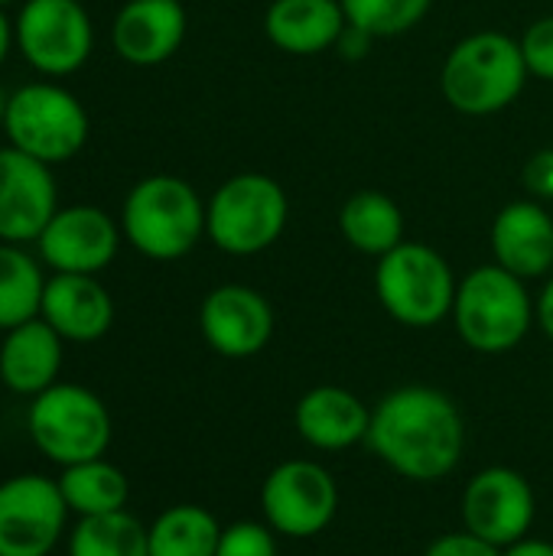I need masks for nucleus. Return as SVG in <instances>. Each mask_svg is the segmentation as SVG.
I'll return each mask as SVG.
<instances>
[{"label": "nucleus", "mask_w": 553, "mask_h": 556, "mask_svg": "<svg viewBox=\"0 0 553 556\" xmlns=\"http://www.w3.org/2000/svg\"><path fill=\"white\" fill-rule=\"evenodd\" d=\"M349 26L365 29L375 39L404 36L424 23L433 0H339Z\"/></svg>", "instance_id": "bb28decb"}, {"label": "nucleus", "mask_w": 553, "mask_h": 556, "mask_svg": "<svg viewBox=\"0 0 553 556\" xmlns=\"http://www.w3.org/2000/svg\"><path fill=\"white\" fill-rule=\"evenodd\" d=\"M521 42L499 29L463 36L443 59L440 91L466 117H492L518 101L528 81Z\"/></svg>", "instance_id": "f03ea898"}, {"label": "nucleus", "mask_w": 553, "mask_h": 556, "mask_svg": "<svg viewBox=\"0 0 553 556\" xmlns=\"http://www.w3.org/2000/svg\"><path fill=\"white\" fill-rule=\"evenodd\" d=\"M199 332L222 358H254L274 339V306L244 283H222L199 306Z\"/></svg>", "instance_id": "4468645a"}, {"label": "nucleus", "mask_w": 553, "mask_h": 556, "mask_svg": "<svg viewBox=\"0 0 553 556\" xmlns=\"http://www.w3.org/2000/svg\"><path fill=\"white\" fill-rule=\"evenodd\" d=\"M26 430L36 450L62 469L101 459L111 446V414L104 401L81 384H52L36 394Z\"/></svg>", "instance_id": "6e6552de"}, {"label": "nucleus", "mask_w": 553, "mask_h": 556, "mask_svg": "<svg viewBox=\"0 0 553 556\" xmlns=\"http://www.w3.org/2000/svg\"><path fill=\"white\" fill-rule=\"evenodd\" d=\"M290 222V199L267 173L228 176L205 202V238L231 257L264 254Z\"/></svg>", "instance_id": "39448f33"}, {"label": "nucleus", "mask_w": 553, "mask_h": 556, "mask_svg": "<svg viewBox=\"0 0 553 556\" xmlns=\"http://www.w3.org/2000/svg\"><path fill=\"white\" fill-rule=\"evenodd\" d=\"M121 222L98 205H59L42 235L36 238V257L52 274H91L98 277L121 248Z\"/></svg>", "instance_id": "f8f14e48"}, {"label": "nucleus", "mask_w": 553, "mask_h": 556, "mask_svg": "<svg viewBox=\"0 0 553 556\" xmlns=\"http://www.w3.org/2000/svg\"><path fill=\"white\" fill-rule=\"evenodd\" d=\"M7 98L10 94H3V88H0V127H3V114H7Z\"/></svg>", "instance_id": "c9c22d12"}, {"label": "nucleus", "mask_w": 553, "mask_h": 556, "mask_svg": "<svg viewBox=\"0 0 553 556\" xmlns=\"http://www.w3.org/2000/svg\"><path fill=\"white\" fill-rule=\"evenodd\" d=\"M535 326L553 342V277L544 280V287L535 300Z\"/></svg>", "instance_id": "473e14b6"}, {"label": "nucleus", "mask_w": 553, "mask_h": 556, "mask_svg": "<svg viewBox=\"0 0 553 556\" xmlns=\"http://www.w3.org/2000/svg\"><path fill=\"white\" fill-rule=\"evenodd\" d=\"M518 42H521L528 75L541 81H553V16L535 20Z\"/></svg>", "instance_id": "c85d7f7f"}, {"label": "nucleus", "mask_w": 553, "mask_h": 556, "mask_svg": "<svg viewBox=\"0 0 553 556\" xmlns=\"http://www.w3.org/2000/svg\"><path fill=\"white\" fill-rule=\"evenodd\" d=\"M215 556H277V541L261 521H235L222 528Z\"/></svg>", "instance_id": "cd10ccee"}, {"label": "nucleus", "mask_w": 553, "mask_h": 556, "mask_svg": "<svg viewBox=\"0 0 553 556\" xmlns=\"http://www.w3.org/2000/svg\"><path fill=\"white\" fill-rule=\"evenodd\" d=\"M525 189H528L538 202H553V147L538 150V153L525 163Z\"/></svg>", "instance_id": "7c9ffc66"}, {"label": "nucleus", "mask_w": 553, "mask_h": 556, "mask_svg": "<svg viewBox=\"0 0 553 556\" xmlns=\"http://www.w3.org/2000/svg\"><path fill=\"white\" fill-rule=\"evenodd\" d=\"M424 556H502L499 547L486 544L482 538L469 534V531H460V534H443L437 538Z\"/></svg>", "instance_id": "c756f323"}, {"label": "nucleus", "mask_w": 553, "mask_h": 556, "mask_svg": "<svg viewBox=\"0 0 553 556\" xmlns=\"http://www.w3.org/2000/svg\"><path fill=\"white\" fill-rule=\"evenodd\" d=\"M502 556H553L551 541H538V538H521L512 547H505Z\"/></svg>", "instance_id": "72a5a7b5"}, {"label": "nucleus", "mask_w": 553, "mask_h": 556, "mask_svg": "<svg viewBox=\"0 0 553 556\" xmlns=\"http://www.w3.org/2000/svg\"><path fill=\"white\" fill-rule=\"evenodd\" d=\"M222 525L202 505H173L147 528L150 556H215Z\"/></svg>", "instance_id": "b1692460"}, {"label": "nucleus", "mask_w": 553, "mask_h": 556, "mask_svg": "<svg viewBox=\"0 0 553 556\" xmlns=\"http://www.w3.org/2000/svg\"><path fill=\"white\" fill-rule=\"evenodd\" d=\"M261 511L274 534L310 541L336 521L339 485L326 466L313 459H287L264 479Z\"/></svg>", "instance_id": "9d476101"}, {"label": "nucleus", "mask_w": 553, "mask_h": 556, "mask_svg": "<svg viewBox=\"0 0 553 556\" xmlns=\"http://www.w3.org/2000/svg\"><path fill=\"white\" fill-rule=\"evenodd\" d=\"M293 424L303 443H310L313 450L339 453L368 440L372 410L352 391L336 384H319L297 401Z\"/></svg>", "instance_id": "6ab92c4d"}, {"label": "nucleus", "mask_w": 553, "mask_h": 556, "mask_svg": "<svg viewBox=\"0 0 553 556\" xmlns=\"http://www.w3.org/2000/svg\"><path fill=\"white\" fill-rule=\"evenodd\" d=\"M55 482H59V492H62L68 511L78 515V518L124 511L127 508V498H130L127 476L117 466H111L104 456L101 459H88V463L65 466Z\"/></svg>", "instance_id": "5701e85b"}, {"label": "nucleus", "mask_w": 553, "mask_h": 556, "mask_svg": "<svg viewBox=\"0 0 553 556\" xmlns=\"http://www.w3.org/2000/svg\"><path fill=\"white\" fill-rule=\"evenodd\" d=\"M42 290V261L33 257L23 244L0 241V332L36 319Z\"/></svg>", "instance_id": "393cba45"}, {"label": "nucleus", "mask_w": 553, "mask_h": 556, "mask_svg": "<svg viewBox=\"0 0 553 556\" xmlns=\"http://www.w3.org/2000/svg\"><path fill=\"white\" fill-rule=\"evenodd\" d=\"M186 7L179 0H127L111 23L114 52L137 68L169 62L186 39Z\"/></svg>", "instance_id": "dca6fc26"}, {"label": "nucleus", "mask_w": 553, "mask_h": 556, "mask_svg": "<svg viewBox=\"0 0 553 556\" xmlns=\"http://www.w3.org/2000/svg\"><path fill=\"white\" fill-rule=\"evenodd\" d=\"M68 556H150L147 528L127 511L78 518L68 534Z\"/></svg>", "instance_id": "a878e982"}, {"label": "nucleus", "mask_w": 553, "mask_h": 556, "mask_svg": "<svg viewBox=\"0 0 553 556\" xmlns=\"http://www.w3.org/2000/svg\"><path fill=\"white\" fill-rule=\"evenodd\" d=\"M492 257L508 274L541 280L553 270V215L538 199L508 202L492 222Z\"/></svg>", "instance_id": "f3484780"}, {"label": "nucleus", "mask_w": 553, "mask_h": 556, "mask_svg": "<svg viewBox=\"0 0 553 556\" xmlns=\"http://www.w3.org/2000/svg\"><path fill=\"white\" fill-rule=\"evenodd\" d=\"M349 26L339 0H271L264 10V36L287 55H319L336 49Z\"/></svg>", "instance_id": "412c9836"}, {"label": "nucleus", "mask_w": 553, "mask_h": 556, "mask_svg": "<svg viewBox=\"0 0 553 556\" xmlns=\"http://www.w3.org/2000/svg\"><path fill=\"white\" fill-rule=\"evenodd\" d=\"M59 212L52 166L16 147H0V241L36 244L49 218Z\"/></svg>", "instance_id": "2eb2a0df"}, {"label": "nucleus", "mask_w": 553, "mask_h": 556, "mask_svg": "<svg viewBox=\"0 0 553 556\" xmlns=\"http://www.w3.org/2000/svg\"><path fill=\"white\" fill-rule=\"evenodd\" d=\"M121 231L147 261H179L205 238V202L183 176H143L121 205Z\"/></svg>", "instance_id": "7ed1b4c3"}, {"label": "nucleus", "mask_w": 553, "mask_h": 556, "mask_svg": "<svg viewBox=\"0 0 553 556\" xmlns=\"http://www.w3.org/2000/svg\"><path fill=\"white\" fill-rule=\"evenodd\" d=\"M365 443L401 479L440 482L463 459L466 420L443 391L407 384L378 401Z\"/></svg>", "instance_id": "f257e3e1"}, {"label": "nucleus", "mask_w": 553, "mask_h": 556, "mask_svg": "<svg viewBox=\"0 0 553 556\" xmlns=\"http://www.w3.org/2000/svg\"><path fill=\"white\" fill-rule=\"evenodd\" d=\"M456 274L447 257L420 241H401L375 264V293L381 309L407 329H433L453 316Z\"/></svg>", "instance_id": "423d86ee"}, {"label": "nucleus", "mask_w": 553, "mask_h": 556, "mask_svg": "<svg viewBox=\"0 0 553 556\" xmlns=\"http://www.w3.org/2000/svg\"><path fill=\"white\" fill-rule=\"evenodd\" d=\"M13 36L20 55L49 78L78 72L95 49V26L78 0H23Z\"/></svg>", "instance_id": "1a4fd4ad"}, {"label": "nucleus", "mask_w": 553, "mask_h": 556, "mask_svg": "<svg viewBox=\"0 0 553 556\" xmlns=\"http://www.w3.org/2000/svg\"><path fill=\"white\" fill-rule=\"evenodd\" d=\"M372 42H375V36H368L365 29H359V26H345V29H342V36H339V42H336V49H339V55H342V59L359 62V59H365V55H368Z\"/></svg>", "instance_id": "2f4dec72"}, {"label": "nucleus", "mask_w": 553, "mask_h": 556, "mask_svg": "<svg viewBox=\"0 0 553 556\" xmlns=\"http://www.w3.org/2000/svg\"><path fill=\"white\" fill-rule=\"evenodd\" d=\"M339 231L359 254L385 257L404 241V212L391 195L378 189H362L342 202Z\"/></svg>", "instance_id": "4be33fe9"}, {"label": "nucleus", "mask_w": 553, "mask_h": 556, "mask_svg": "<svg viewBox=\"0 0 553 556\" xmlns=\"http://www.w3.org/2000/svg\"><path fill=\"white\" fill-rule=\"evenodd\" d=\"M10 3H16V0H0V7H3V10H7ZM20 3H23V0H20Z\"/></svg>", "instance_id": "e433bc0d"}, {"label": "nucleus", "mask_w": 553, "mask_h": 556, "mask_svg": "<svg viewBox=\"0 0 553 556\" xmlns=\"http://www.w3.org/2000/svg\"><path fill=\"white\" fill-rule=\"evenodd\" d=\"M0 130L10 147L36 156L46 166H59L81 153L91 121L85 104L68 88L55 81H29L7 98Z\"/></svg>", "instance_id": "0eeeda50"}, {"label": "nucleus", "mask_w": 553, "mask_h": 556, "mask_svg": "<svg viewBox=\"0 0 553 556\" xmlns=\"http://www.w3.org/2000/svg\"><path fill=\"white\" fill-rule=\"evenodd\" d=\"M39 316L75 345H88L108 336L114 326V300L91 274H52L46 277Z\"/></svg>", "instance_id": "a211bd4d"}, {"label": "nucleus", "mask_w": 553, "mask_h": 556, "mask_svg": "<svg viewBox=\"0 0 553 556\" xmlns=\"http://www.w3.org/2000/svg\"><path fill=\"white\" fill-rule=\"evenodd\" d=\"M16 46V36H13V23H10V16L3 13V7H0V65L7 62V55H10V49Z\"/></svg>", "instance_id": "f704fd0d"}, {"label": "nucleus", "mask_w": 553, "mask_h": 556, "mask_svg": "<svg viewBox=\"0 0 553 556\" xmlns=\"http://www.w3.org/2000/svg\"><path fill=\"white\" fill-rule=\"evenodd\" d=\"M453 326L473 352L505 355L518 349L531 332L535 300L521 277L492 261L460 280L453 300Z\"/></svg>", "instance_id": "20e7f679"}, {"label": "nucleus", "mask_w": 553, "mask_h": 556, "mask_svg": "<svg viewBox=\"0 0 553 556\" xmlns=\"http://www.w3.org/2000/svg\"><path fill=\"white\" fill-rule=\"evenodd\" d=\"M460 515H463V531L505 551L515 541L528 538L535 525V515H538L535 489L521 472L508 466L482 469L466 485Z\"/></svg>", "instance_id": "ddd939ff"}, {"label": "nucleus", "mask_w": 553, "mask_h": 556, "mask_svg": "<svg viewBox=\"0 0 553 556\" xmlns=\"http://www.w3.org/2000/svg\"><path fill=\"white\" fill-rule=\"evenodd\" d=\"M65 339L42 319H26L3 332L0 342V381L7 391L36 397L59 384Z\"/></svg>", "instance_id": "aec40b11"}, {"label": "nucleus", "mask_w": 553, "mask_h": 556, "mask_svg": "<svg viewBox=\"0 0 553 556\" xmlns=\"http://www.w3.org/2000/svg\"><path fill=\"white\" fill-rule=\"evenodd\" d=\"M68 505L55 479L23 472L0 482V556H49L65 534Z\"/></svg>", "instance_id": "9b49d317"}]
</instances>
